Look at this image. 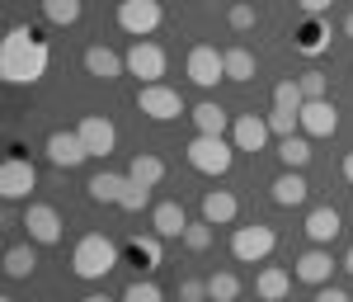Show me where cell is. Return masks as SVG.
I'll use <instances>...</instances> for the list:
<instances>
[{
    "mask_svg": "<svg viewBox=\"0 0 353 302\" xmlns=\"http://www.w3.org/2000/svg\"><path fill=\"white\" fill-rule=\"evenodd\" d=\"M48 62H52V53H48V43L38 38V28L14 24L0 38V76L10 85L43 81V76H48Z\"/></svg>",
    "mask_w": 353,
    "mask_h": 302,
    "instance_id": "obj_1",
    "label": "cell"
},
{
    "mask_svg": "<svg viewBox=\"0 0 353 302\" xmlns=\"http://www.w3.org/2000/svg\"><path fill=\"white\" fill-rule=\"evenodd\" d=\"M118 265V246H113L104 232H90V236H81L76 241V255H71V270L81 279H104Z\"/></svg>",
    "mask_w": 353,
    "mask_h": 302,
    "instance_id": "obj_2",
    "label": "cell"
},
{
    "mask_svg": "<svg viewBox=\"0 0 353 302\" xmlns=\"http://www.w3.org/2000/svg\"><path fill=\"white\" fill-rule=\"evenodd\" d=\"M231 161H236V147L226 138H203V133H198V138L189 142V165L198 175H226Z\"/></svg>",
    "mask_w": 353,
    "mask_h": 302,
    "instance_id": "obj_3",
    "label": "cell"
},
{
    "mask_svg": "<svg viewBox=\"0 0 353 302\" xmlns=\"http://www.w3.org/2000/svg\"><path fill=\"white\" fill-rule=\"evenodd\" d=\"M273 246H278V232L264 227V222H254V227H236V236H231V255H236L241 265H259V260H269Z\"/></svg>",
    "mask_w": 353,
    "mask_h": 302,
    "instance_id": "obj_4",
    "label": "cell"
},
{
    "mask_svg": "<svg viewBox=\"0 0 353 302\" xmlns=\"http://www.w3.org/2000/svg\"><path fill=\"white\" fill-rule=\"evenodd\" d=\"M161 19H165L161 0H118V28L132 38H151L161 28Z\"/></svg>",
    "mask_w": 353,
    "mask_h": 302,
    "instance_id": "obj_5",
    "label": "cell"
},
{
    "mask_svg": "<svg viewBox=\"0 0 353 302\" xmlns=\"http://www.w3.org/2000/svg\"><path fill=\"white\" fill-rule=\"evenodd\" d=\"M33 189H38V170H33V161H24V156H5V161H0V194H5V203H19V198H28Z\"/></svg>",
    "mask_w": 353,
    "mask_h": 302,
    "instance_id": "obj_6",
    "label": "cell"
},
{
    "mask_svg": "<svg viewBox=\"0 0 353 302\" xmlns=\"http://www.w3.org/2000/svg\"><path fill=\"white\" fill-rule=\"evenodd\" d=\"M128 76H137L141 85H156L165 76V48L151 38H137L128 48Z\"/></svg>",
    "mask_w": 353,
    "mask_h": 302,
    "instance_id": "obj_7",
    "label": "cell"
},
{
    "mask_svg": "<svg viewBox=\"0 0 353 302\" xmlns=\"http://www.w3.org/2000/svg\"><path fill=\"white\" fill-rule=\"evenodd\" d=\"M137 109L146 113V118H156V123H170V118L184 113V100H179V90L156 81V85H141L137 90Z\"/></svg>",
    "mask_w": 353,
    "mask_h": 302,
    "instance_id": "obj_8",
    "label": "cell"
},
{
    "mask_svg": "<svg viewBox=\"0 0 353 302\" xmlns=\"http://www.w3.org/2000/svg\"><path fill=\"white\" fill-rule=\"evenodd\" d=\"M189 81L203 85V90H212L217 81H226V53L208 48V43H198V48L189 53Z\"/></svg>",
    "mask_w": 353,
    "mask_h": 302,
    "instance_id": "obj_9",
    "label": "cell"
},
{
    "mask_svg": "<svg viewBox=\"0 0 353 302\" xmlns=\"http://www.w3.org/2000/svg\"><path fill=\"white\" fill-rule=\"evenodd\" d=\"M24 227H28V241H38V246H57L61 241V213L52 203H28Z\"/></svg>",
    "mask_w": 353,
    "mask_h": 302,
    "instance_id": "obj_10",
    "label": "cell"
},
{
    "mask_svg": "<svg viewBox=\"0 0 353 302\" xmlns=\"http://www.w3.org/2000/svg\"><path fill=\"white\" fill-rule=\"evenodd\" d=\"M76 133H81V142H85V151H90V156H109L113 147H118V128H113L104 113L81 118V123H76Z\"/></svg>",
    "mask_w": 353,
    "mask_h": 302,
    "instance_id": "obj_11",
    "label": "cell"
},
{
    "mask_svg": "<svg viewBox=\"0 0 353 302\" xmlns=\"http://www.w3.org/2000/svg\"><path fill=\"white\" fill-rule=\"evenodd\" d=\"M334 128H339V109L330 100H306L301 104V133L306 138H330Z\"/></svg>",
    "mask_w": 353,
    "mask_h": 302,
    "instance_id": "obj_12",
    "label": "cell"
},
{
    "mask_svg": "<svg viewBox=\"0 0 353 302\" xmlns=\"http://www.w3.org/2000/svg\"><path fill=\"white\" fill-rule=\"evenodd\" d=\"M264 142H269V118L241 113V118L231 123V147H236V151H264Z\"/></svg>",
    "mask_w": 353,
    "mask_h": 302,
    "instance_id": "obj_13",
    "label": "cell"
},
{
    "mask_svg": "<svg viewBox=\"0 0 353 302\" xmlns=\"http://www.w3.org/2000/svg\"><path fill=\"white\" fill-rule=\"evenodd\" d=\"M48 161L61 165V170H76L81 161H90L81 133H66V128H61V133H52V138H48Z\"/></svg>",
    "mask_w": 353,
    "mask_h": 302,
    "instance_id": "obj_14",
    "label": "cell"
},
{
    "mask_svg": "<svg viewBox=\"0 0 353 302\" xmlns=\"http://www.w3.org/2000/svg\"><path fill=\"white\" fill-rule=\"evenodd\" d=\"M85 71H90L94 81H118V76L128 71V57H118L113 48L94 43V48H85Z\"/></svg>",
    "mask_w": 353,
    "mask_h": 302,
    "instance_id": "obj_15",
    "label": "cell"
},
{
    "mask_svg": "<svg viewBox=\"0 0 353 302\" xmlns=\"http://www.w3.org/2000/svg\"><path fill=\"white\" fill-rule=\"evenodd\" d=\"M241 218V198L231 189H208L203 194V222H212V227H226V222Z\"/></svg>",
    "mask_w": 353,
    "mask_h": 302,
    "instance_id": "obj_16",
    "label": "cell"
},
{
    "mask_svg": "<svg viewBox=\"0 0 353 302\" xmlns=\"http://www.w3.org/2000/svg\"><path fill=\"white\" fill-rule=\"evenodd\" d=\"M151 227H156V236L161 241H184V232H189V218H184V208L174 203V198H165V203H156V213H151Z\"/></svg>",
    "mask_w": 353,
    "mask_h": 302,
    "instance_id": "obj_17",
    "label": "cell"
},
{
    "mask_svg": "<svg viewBox=\"0 0 353 302\" xmlns=\"http://www.w3.org/2000/svg\"><path fill=\"white\" fill-rule=\"evenodd\" d=\"M330 274H334V260H330V250H306L297 260V279L301 283H316V288H325Z\"/></svg>",
    "mask_w": 353,
    "mask_h": 302,
    "instance_id": "obj_18",
    "label": "cell"
},
{
    "mask_svg": "<svg viewBox=\"0 0 353 302\" xmlns=\"http://www.w3.org/2000/svg\"><path fill=\"white\" fill-rule=\"evenodd\" d=\"M288 288H292V274L278 270V265H264V270L254 274V293H259L264 302H283V298H288Z\"/></svg>",
    "mask_w": 353,
    "mask_h": 302,
    "instance_id": "obj_19",
    "label": "cell"
},
{
    "mask_svg": "<svg viewBox=\"0 0 353 302\" xmlns=\"http://www.w3.org/2000/svg\"><path fill=\"white\" fill-rule=\"evenodd\" d=\"M306 194H311V185L301 180V170H288V175L273 180V203L278 208H297V203H306Z\"/></svg>",
    "mask_w": 353,
    "mask_h": 302,
    "instance_id": "obj_20",
    "label": "cell"
},
{
    "mask_svg": "<svg viewBox=\"0 0 353 302\" xmlns=\"http://www.w3.org/2000/svg\"><path fill=\"white\" fill-rule=\"evenodd\" d=\"M292 38H297V53H301V57H321V53L330 48V28L321 24V15H311V19H306V24L292 33Z\"/></svg>",
    "mask_w": 353,
    "mask_h": 302,
    "instance_id": "obj_21",
    "label": "cell"
},
{
    "mask_svg": "<svg viewBox=\"0 0 353 302\" xmlns=\"http://www.w3.org/2000/svg\"><path fill=\"white\" fill-rule=\"evenodd\" d=\"M339 227H344V222H339L334 208H311V218H306V236H311L316 246H325V241L339 236Z\"/></svg>",
    "mask_w": 353,
    "mask_h": 302,
    "instance_id": "obj_22",
    "label": "cell"
},
{
    "mask_svg": "<svg viewBox=\"0 0 353 302\" xmlns=\"http://www.w3.org/2000/svg\"><path fill=\"white\" fill-rule=\"evenodd\" d=\"M128 180L146 185V189H156V185L165 180V161H161V156H151V151H137L132 165H128Z\"/></svg>",
    "mask_w": 353,
    "mask_h": 302,
    "instance_id": "obj_23",
    "label": "cell"
},
{
    "mask_svg": "<svg viewBox=\"0 0 353 302\" xmlns=\"http://www.w3.org/2000/svg\"><path fill=\"white\" fill-rule=\"evenodd\" d=\"M85 189H90V198H94V203H123L128 175H109V170H99V175H94Z\"/></svg>",
    "mask_w": 353,
    "mask_h": 302,
    "instance_id": "obj_24",
    "label": "cell"
},
{
    "mask_svg": "<svg viewBox=\"0 0 353 302\" xmlns=\"http://www.w3.org/2000/svg\"><path fill=\"white\" fill-rule=\"evenodd\" d=\"M189 118L198 123V133H203V138H221V133H226V123H231V118H226V109H221V104H212V100H208V104H198Z\"/></svg>",
    "mask_w": 353,
    "mask_h": 302,
    "instance_id": "obj_25",
    "label": "cell"
},
{
    "mask_svg": "<svg viewBox=\"0 0 353 302\" xmlns=\"http://www.w3.org/2000/svg\"><path fill=\"white\" fill-rule=\"evenodd\" d=\"M33 270H38L33 246H10V250H5V274H10V279H28Z\"/></svg>",
    "mask_w": 353,
    "mask_h": 302,
    "instance_id": "obj_26",
    "label": "cell"
},
{
    "mask_svg": "<svg viewBox=\"0 0 353 302\" xmlns=\"http://www.w3.org/2000/svg\"><path fill=\"white\" fill-rule=\"evenodd\" d=\"M226 81H254V53L250 48H226Z\"/></svg>",
    "mask_w": 353,
    "mask_h": 302,
    "instance_id": "obj_27",
    "label": "cell"
},
{
    "mask_svg": "<svg viewBox=\"0 0 353 302\" xmlns=\"http://www.w3.org/2000/svg\"><path fill=\"white\" fill-rule=\"evenodd\" d=\"M278 161L288 165V170H301V165L311 161V142L306 138H283L278 142Z\"/></svg>",
    "mask_w": 353,
    "mask_h": 302,
    "instance_id": "obj_28",
    "label": "cell"
},
{
    "mask_svg": "<svg viewBox=\"0 0 353 302\" xmlns=\"http://www.w3.org/2000/svg\"><path fill=\"white\" fill-rule=\"evenodd\" d=\"M208 298H212V302H236V298H241V279L231 274V270L212 274V279H208Z\"/></svg>",
    "mask_w": 353,
    "mask_h": 302,
    "instance_id": "obj_29",
    "label": "cell"
},
{
    "mask_svg": "<svg viewBox=\"0 0 353 302\" xmlns=\"http://www.w3.org/2000/svg\"><path fill=\"white\" fill-rule=\"evenodd\" d=\"M301 104H306V95H301V81H278V85H273V109H292V113H301Z\"/></svg>",
    "mask_w": 353,
    "mask_h": 302,
    "instance_id": "obj_30",
    "label": "cell"
},
{
    "mask_svg": "<svg viewBox=\"0 0 353 302\" xmlns=\"http://www.w3.org/2000/svg\"><path fill=\"white\" fill-rule=\"evenodd\" d=\"M43 15L52 19V24H76L81 19V0H43Z\"/></svg>",
    "mask_w": 353,
    "mask_h": 302,
    "instance_id": "obj_31",
    "label": "cell"
},
{
    "mask_svg": "<svg viewBox=\"0 0 353 302\" xmlns=\"http://www.w3.org/2000/svg\"><path fill=\"white\" fill-rule=\"evenodd\" d=\"M132 255L141 260V270L161 265V236H132Z\"/></svg>",
    "mask_w": 353,
    "mask_h": 302,
    "instance_id": "obj_32",
    "label": "cell"
},
{
    "mask_svg": "<svg viewBox=\"0 0 353 302\" xmlns=\"http://www.w3.org/2000/svg\"><path fill=\"white\" fill-rule=\"evenodd\" d=\"M146 203H151V189L137 185V180H128V189H123V203H118V208H123V213H141Z\"/></svg>",
    "mask_w": 353,
    "mask_h": 302,
    "instance_id": "obj_33",
    "label": "cell"
},
{
    "mask_svg": "<svg viewBox=\"0 0 353 302\" xmlns=\"http://www.w3.org/2000/svg\"><path fill=\"white\" fill-rule=\"evenodd\" d=\"M292 128H301V113H292V109H273V113H269V133H278V138H292Z\"/></svg>",
    "mask_w": 353,
    "mask_h": 302,
    "instance_id": "obj_34",
    "label": "cell"
},
{
    "mask_svg": "<svg viewBox=\"0 0 353 302\" xmlns=\"http://www.w3.org/2000/svg\"><path fill=\"white\" fill-rule=\"evenodd\" d=\"M184 246H189V250H208V246H212V222H189Z\"/></svg>",
    "mask_w": 353,
    "mask_h": 302,
    "instance_id": "obj_35",
    "label": "cell"
},
{
    "mask_svg": "<svg viewBox=\"0 0 353 302\" xmlns=\"http://www.w3.org/2000/svg\"><path fill=\"white\" fill-rule=\"evenodd\" d=\"M123 302H165V293L156 288V283H128V293H123Z\"/></svg>",
    "mask_w": 353,
    "mask_h": 302,
    "instance_id": "obj_36",
    "label": "cell"
},
{
    "mask_svg": "<svg viewBox=\"0 0 353 302\" xmlns=\"http://www.w3.org/2000/svg\"><path fill=\"white\" fill-rule=\"evenodd\" d=\"M297 81H301V95H306V100H325V90H330L325 71H306V76H297Z\"/></svg>",
    "mask_w": 353,
    "mask_h": 302,
    "instance_id": "obj_37",
    "label": "cell"
},
{
    "mask_svg": "<svg viewBox=\"0 0 353 302\" xmlns=\"http://www.w3.org/2000/svg\"><path fill=\"white\" fill-rule=\"evenodd\" d=\"M226 24L231 28H254V5H231V10H226Z\"/></svg>",
    "mask_w": 353,
    "mask_h": 302,
    "instance_id": "obj_38",
    "label": "cell"
},
{
    "mask_svg": "<svg viewBox=\"0 0 353 302\" xmlns=\"http://www.w3.org/2000/svg\"><path fill=\"white\" fill-rule=\"evenodd\" d=\"M179 298L184 302H203L208 298V279H184V283H179Z\"/></svg>",
    "mask_w": 353,
    "mask_h": 302,
    "instance_id": "obj_39",
    "label": "cell"
},
{
    "mask_svg": "<svg viewBox=\"0 0 353 302\" xmlns=\"http://www.w3.org/2000/svg\"><path fill=\"white\" fill-rule=\"evenodd\" d=\"M316 302H353V298L344 293V288H321V293H316Z\"/></svg>",
    "mask_w": 353,
    "mask_h": 302,
    "instance_id": "obj_40",
    "label": "cell"
},
{
    "mask_svg": "<svg viewBox=\"0 0 353 302\" xmlns=\"http://www.w3.org/2000/svg\"><path fill=\"white\" fill-rule=\"evenodd\" d=\"M301 10H306V15H325L330 5H334V0H297Z\"/></svg>",
    "mask_w": 353,
    "mask_h": 302,
    "instance_id": "obj_41",
    "label": "cell"
},
{
    "mask_svg": "<svg viewBox=\"0 0 353 302\" xmlns=\"http://www.w3.org/2000/svg\"><path fill=\"white\" fill-rule=\"evenodd\" d=\"M344 180H349V185H353V151H349V156H344Z\"/></svg>",
    "mask_w": 353,
    "mask_h": 302,
    "instance_id": "obj_42",
    "label": "cell"
},
{
    "mask_svg": "<svg viewBox=\"0 0 353 302\" xmlns=\"http://www.w3.org/2000/svg\"><path fill=\"white\" fill-rule=\"evenodd\" d=\"M81 302H113V298H104V293H94V298H81Z\"/></svg>",
    "mask_w": 353,
    "mask_h": 302,
    "instance_id": "obj_43",
    "label": "cell"
},
{
    "mask_svg": "<svg viewBox=\"0 0 353 302\" xmlns=\"http://www.w3.org/2000/svg\"><path fill=\"white\" fill-rule=\"evenodd\" d=\"M344 270H349V274H353V250H349V255H344Z\"/></svg>",
    "mask_w": 353,
    "mask_h": 302,
    "instance_id": "obj_44",
    "label": "cell"
},
{
    "mask_svg": "<svg viewBox=\"0 0 353 302\" xmlns=\"http://www.w3.org/2000/svg\"><path fill=\"white\" fill-rule=\"evenodd\" d=\"M344 33H349V38H353V15H349V19H344Z\"/></svg>",
    "mask_w": 353,
    "mask_h": 302,
    "instance_id": "obj_45",
    "label": "cell"
},
{
    "mask_svg": "<svg viewBox=\"0 0 353 302\" xmlns=\"http://www.w3.org/2000/svg\"><path fill=\"white\" fill-rule=\"evenodd\" d=\"M0 302H14V298H0Z\"/></svg>",
    "mask_w": 353,
    "mask_h": 302,
    "instance_id": "obj_46",
    "label": "cell"
}]
</instances>
